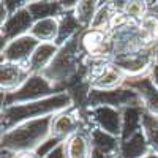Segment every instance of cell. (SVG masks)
Wrapping results in <instances>:
<instances>
[{
  "instance_id": "cell-32",
  "label": "cell",
  "mask_w": 158,
  "mask_h": 158,
  "mask_svg": "<svg viewBox=\"0 0 158 158\" xmlns=\"http://www.w3.org/2000/svg\"><path fill=\"white\" fill-rule=\"evenodd\" d=\"M13 158H40L36 155L35 150H30V152H19V153H15Z\"/></svg>"
},
{
  "instance_id": "cell-29",
  "label": "cell",
  "mask_w": 158,
  "mask_h": 158,
  "mask_svg": "<svg viewBox=\"0 0 158 158\" xmlns=\"http://www.w3.org/2000/svg\"><path fill=\"white\" fill-rule=\"evenodd\" d=\"M0 3L5 6V10L8 11V16H10V15H15V13L19 11L21 8L27 6L29 2H21V0H3V2H0Z\"/></svg>"
},
{
  "instance_id": "cell-11",
  "label": "cell",
  "mask_w": 158,
  "mask_h": 158,
  "mask_svg": "<svg viewBox=\"0 0 158 158\" xmlns=\"http://www.w3.org/2000/svg\"><path fill=\"white\" fill-rule=\"evenodd\" d=\"M40 44L41 43L36 38H33L30 33L19 36L16 40H13V41H10L5 48H2V62L27 65Z\"/></svg>"
},
{
  "instance_id": "cell-28",
  "label": "cell",
  "mask_w": 158,
  "mask_h": 158,
  "mask_svg": "<svg viewBox=\"0 0 158 158\" xmlns=\"http://www.w3.org/2000/svg\"><path fill=\"white\" fill-rule=\"evenodd\" d=\"M62 142H65V141H60V139H57V138H52V136H51V138H48L35 152H36V155H38L40 158H44V156H48L54 149H57Z\"/></svg>"
},
{
  "instance_id": "cell-16",
  "label": "cell",
  "mask_w": 158,
  "mask_h": 158,
  "mask_svg": "<svg viewBox=\"0 0 158 158\" xmlns=\"http://www.w3.org/2000/svg\"><path fill=\"white\" fill-rule=\"evenodd\" d=\"M90 138H92V149L104 153L111 158H118L120 152V138L109 135L103 130L90 127Z\"/></svg>"
},
{
  "instance_id": "cell-15",
  "label": "cell",
  "mask_w": 158,
  "mask_h": 158,
  "mask_svg": "<svg viewBox=\"0 0 158 158\" xmlns=\"http://www.w3.org/2000/svg\"><path fill=\"white\" fill-rule=\"evenodd\" d=\"M65 152H67V158H92L94 149H92L90 125L65 141Z\"/></svg>"
},
{
  "instance_id": "cell-12",
  "label": "cell",
  "mask_w": 158,
  "mask_h": 158,
  "mask_svg": "<svg viewBox=\"0 0 158 158\" xmlns=\"http://www.w3.org/2000/svg\"><path fill=\"white\" fill-rule=\"evenodd\" d=\"M125 85L136 90L142 98L144 108L158 117V90L155 89L152 79H150V73L141 74V76H133V77H127Z\"/></svg>"
},
{
  "instance_id": "cell-17",
  "label": "cell",
  "mask_w": 158,
  "mask_h": 158,
  "mask_svg": "<svg viewBox=\"0 0 158 158\" xmlns=\"http://www.w3.org/2000/svg\"><path fill=\"white\" fill-rule=\"evenodd\" d=\"M59 52V46L56 43H41L33 52L32 59L27 63V68L32 74H41L54 60Z\"/></svg>"
},
{
  "instance_id": "cell-25",
  "label": "cell",
  "mask_w": 158,
  "mask_h": 158,
  "mask_svg": "<svg viewBox=\"0 0 158 158\" xmlns=\"http://www.w3.org/2000/svg\"><path fill=\"white\" fill-rule=\"evenodd\" d=\"M98 6H100V2H92V0L77 2V6L74 8V16L85 30L90 29V24H92V21H94V18L97 15Z\"/></svg>"
},
{
  "instance_id": "cell-21",
  "label": "cell",
  "mask_w": 158,
  "mask_h": 158,
  "mask_svg": "<svg viewBox=\"0 0 158 158\" xmlns=\"http://www.w3.org/2000/svg\"><path fill=\"white\" fill-rule=\"evenodd\" d=\"M30 35L40 43H56L59 35V18L36 21L30 30Z\"/></svg>"
},
{
  "instance_id": "cell-3",
  "label": "cell",
  "mask_w": 158,
  "mask_h": 158,
  "mask_svg": "<svg viewBox=\"0 0 158 158\" xmlns=\"http://www.w3.org/2000/svg\"><path fill=\"white\" fill-rule=\"evenodd\" d=\"M51 122L52 115H46L10 128L8 131L2 133L0 138L2 150L11 153L36 150L48 138H51Z\"/></svg>"
},
{
  "instance_id": "cell-27",
  "label": "cell",
  "mask_w": 158,
  "mask_h": 158,
  "mask_svg": "<svg viewBox=\"0 0 158 158\" xmlns=\"http://www.w3.org/2000/svg\"><path fill=\"white\" fill-rule=\"evenodd\" d=\"M147 2H141V0H133V2H127L125 3V8H123V13L128 16V19L131 22H136L139 24L144 18L147 16Z\"/></svg>"
},
{
  "instance_id": "cell-33",
  "label": "cell",
  "mask_w": 158,
  "mask_h": 158,
  "mask_svg": "<svg viewBox=\"0 0 158 158\" xmlns=\"http://www.w3.org/2000/svg\"><path fill=\"white\" fill-rule=\"evenodd\" d=\"M13 156H15V153L6 152V150H2V158H13Z\"/></svg>"
},
{
  "instance_id": "cell-14",
  "label": "cell",
  "mask_w": 158,
  "mask_h": 158,
  "mask_svg": "<svg viewBox=\"0 0 158 158\" xmlns=\"http://www.w3.org/2000/svg\"><path fill=\"white\" fill-rule=\"evenodd\" d=\"M153 49L141 52L136 56H127V57H117L112 59V63L117 68H120L127 77H133V76H141L150 73V67L153 65Z\"/></svg>"
},
{
  "instance_id": "cell-31",
  "label": "cell",
  "mask_w": 158,
  "mask_h": 158,
  "mask_svg": "<svg viewBox=\"0 0 158 158\" xmlns=\"http://www.w3.org/2000/svg\"><path fill=\"white\" fill-rule=\"evenodd\" d=\"M150 79H152L155 89L158 90V65H156L155 62H153V65L150 67Z\"/></svg>"
},
{
  "instance_id": "cell-6",
  "label": "cell",
  "mask_w": 158,
  "mask_h": 158,
  "mask_svg": "<svg viewBox=\"0 0 158 158\" xmlns=\"http://www.w3.org/2000/svg\"><path fill=\"white\" fill-rule=\"evenodd\" d=\"M95 106H111L115 109H125L130 106H144V104L141 95L136 90L122 85L114 90L90 89L85 98L84 108H95Z\"/></svg>"
},
{
  "instance_id": "cell-8",
  "label": "cell",
  "mask_w": 158,
  "mask_h": 158,
  "mask_svg": "<svg viewBox=\"0 0 158 158\" xmlns=\"http://www.w3.org/2000/svg\"><path fill=\"white\" fill-rule=\"evenodd\" d=\"M84 112L90 127L120 138L122 109H115L111 106H95V108H84Z\"/></svg>"
},
{
  "instance_id": "cell-4",
  "label": "cell",
  "mask_w": 158,
  "mask_h": 158,
  "mask_svg": "<svg viewBox=\"0 0 158 158\" xmlns=\"http://www.w3.org/2000/svg\"><path fill=\"white\" fill-rule=\"evenodd\" d=\"M111 38H112V46H114L112 59L136 56V54H141V52H146V51L156 48L150 41L149 35L136 22H130L125 27L112 32Z\"/></svg>"
},
{
  "instance_id": "cell-13",
  "label": "cell",
  "mask_w": 158,
  "mask_h": 158,
  "mask_svg": "<svg viewBox=\"0 0 158 158\" xmlns=\"http://www.w3.org/2000/svg\"><path fill=\"white\" fill-rule=\"evenodd\" d=\"M30 71L27 65L2 62L0 63V89L3 94L18 90L27 79L30 77Z\"/></svg>"
},
{
  "instance_id": "cell-30",
  "label": "cell",
  "mask_w": 158,
  "mask_h": 158,
  "mask_svg": "<svg viewBox=\"0 0 158 158\" xmlns=\"http://www.w3.org/2000/svg\"><path fill=\"white\" fill-rule=\"evenodd\" d=\"M44 158H67V152H65V142H62L57 149H54L48 156Z\"/></svg>"
},
{
  "instance_id": "cell-34",
  "label": "cell",
  "mask_w": 158,
  "mask_h": 158,
  "mask_svg": "<svg viewBox=\"0 0 158 158\" xmlns=\"http://www.w3.org/2000/svg\"><path fill=\"white\" fill-rule=\"evenodd\" d=\"M153 60H155V63L158 65V44H156V48L153 49Z\"/></svg>"
},
{
  "instance_id": "cell-2",
  "label": "cell",
  "mask_w": 158,
  "mask_h": 158,
  "mask_svg": "<svg viewBox=\"0 0 158 158\" xmlns=\"http://www.w3.org/2000/svg\"><path fill=\"white\" fill-rule=\"evenodd\" d=\"M85 62L87 56L81 46V33H79L59 48L57 56L41 74L60 92H65L67 84L76 77L81 67H85Z\"/></svg>"
},
{
  "instance_id": "cell-9",
  "label": "cell",
  "mask_w": 158,
  "mask_h": 158,
  "mask_svg": "<svg viewBox=\"0 0 158 158\" xmlns=\"http://www.w3.org/2000/svg\"><path fill=\"white\" fill-rule=\"evenodd\" d=\"M81 46L89 59H109L112 60L114 46L109 32L87 29L81 33Z\"/></svg>"
},
{
  "instance_id": "cell-22",
  "label": "cell",
  "mask_w": 158,
  "mask_h": 158,
  "mask_svg": "<svg viewBox=\"0 0 158 158\" xmlns=\"http://www.w3.org/2000/svg\"><path fill=\"white\" fill-rule=\"evenodd\" d=\"M125 81H127V74L112 63L101 77H98L95 82L90 84V89H95V90H114V89H118V87L125 85Z\"/></svg>"
},
{
  "instance_id": "cell-23",
  "label": "cell",
  "mask_w": 158,
  "mask_h": 158,
  "mask_svg": "<svg viewBox=\"0 0 158 158\" xmlns=\"http://www.w3.org/2000/svg\"><path fill=\"white\" fill-rule=\"evenodd\" d=\"M27 8L35 22L49 18H60L65 13L60 2H48V0H44V2H29Z\"/></svg>"
},
{
  "instance_id": "cell-19",
  "label": "cell",
  "mask_w": 158,
  "mask_h": 158,
  "mask_svg": "<svg viewBox=\"0 0 158 158\" xmlns=\"http://www.w3.org/2000/svg\"><path fill=\"white\" fill-rule=\"evenodd\" d=\"M144 111H146L144 106H130V108L122 109V133H120L122 141L142 131Z\"/></svg>"
},
{
  "instance_id": "cell-1",
  "label": "cell",
  "mask_w": 158,
  "mask_h": 158,
  "mask_svg": "<svg viewBox=\"0 0 158 158\" xmlns=\"http://www.w3.org/2000/svg\"><path fill=\"white\" fill-rule=\"evenodd\" d=\"M71 106H74L73 95L68 90H65L38 101L13 104V106L2 108V114H0L2 115V133H5V131H8L10 128L16 127L19 123L36 120V118H41L46 115H54Z\"/></svg>"
},
{
  "instance_id": "cell-10",
  "label": "cell",
  "mask_w": 158,
  "mask_h": 158,
  "mask_svg": "<svg viewBox=\"0 0 158 158\" xmlns=\"http://www.w3.org/2000/svg\"><path fill=\"white\" fill-rule=\"evenodd\" d=\"M33 18L27 6L21 8L15 15H10L8 19L0 25V41H2V48H5L10 41L16 40L19 36L29 35L32 27H33Z\"/></svg>"
},
{
  "instance_id": "cell-18",
  "label": "cell",
  "mask_w": 158,
  "mask_h": 158,
  "mask_svg": "<svg viewBox=\"0 0 158 158\" xmlns=\"http://www.w3.org/2000/svg\"><path fill=\"white\" fill-rule=\"evenodd\" d=\"M149 153H152V149L149 146V141L144 135V131H139V133L125 141L120 139L118 158H144Z\"/></svg>"
},
{
  "instance_id": "cell-7",
  "label": "cell",
  "mask_w": 158,
  "mask_h": 158,
  "mask_svg": "<svg viewBox=\"0 0 158 158\" xmlns=\"http://www.w3.org/2000/svg\"><path fill=\"white\" fill-rule=\"evenodd\" d=\"M89 125L84 108H77L76 104L65 111H60L52 115L51 122V136L60 141H67L74 133L81 131Z\"/></svg>"
},
{
  "instance_id": "cell-35",
  "label": "cell",
  "mask_w": 158,
  "mask_h": 158,
  "mask_svg": "<svg viewBox=\"0 0 158 158\" xmlns=\"http://www.w3.org/2000/svg\"><path fill=\"white\" fill-rule=\"evenodd\" d=\"M144 158H158V155H156V153H153V152H152V153H149V155H147V156H144Z\"/></svg>"
},
{
  "instance_id": "cell-5",
  "label": "cell",
  "mask_w": 158,
  "mask_h": 158,
  "mask_svg": "<svg viewBox=\"0 0 158 158\" xmlns=\"http://www.w3.org/2000/svg\"><path fill=\"white\" fill-rule=\"evenodd\" d=\"M56 94H60V90L54 84H51L43 74H30V77L18 90L10 92V94H3L2 92V108L13 106V104L38 101V100L52 97Z\"/></svg>"
},
{
  "instance_id": "cell-24",
  "label": "cell",
  "mask_w": 158,
  "mask_h": 158,
  "mask_svg": "<svg viewBox=\"0 0 158 158\" xmlns=\"http://www.w3.org/2000/svg\"><path fill=\"white\" fill-rule=\"evenodd\" d=\"M142 131L149 141L152 152L158 155V117L149 112L147 109L144 111V115H142Z\"/></svg>"
},
{
  "instance_id": "cell-20",
  "label": "cell",
  "mask_w": 158,
  "mask_h": 158,
  "mask_svg": "<svg viewBox=\"0 0 158 158\" xmlns=\"http://www.w3.org/2000/svg\"><path fill=\"white\" fill-rule=\"evenodd\" d=\"M84 30L85 29L79 24V21L74 16V11H65L59 18V35L56 40V44L60 48L65 43H68L71 38H74L76 35L82 33Z\"/></svg>"
},
{
  "instance_id": "cell-26",
  "label": "cell",
  "mask_w": 158,
  "mask_h": 158,
  "mask_svg": "<svg viewBox=\"0 0 158 158\" xmlns=\"http://www.w3.org/2000/svg\"><path fill=\"white\" fill-rule=\"evenodd\" d=\"M112 13H114V8H112L111 2H100L97 15H95L94 21H92V24H90V29L109 32V24H111Z\"/></svg>"
}]
</instances>
